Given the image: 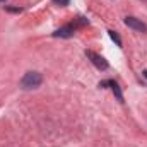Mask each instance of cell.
<instances>
[{
	"label": "cell",
	"mask_w": 147,
	"mask_h": 147,
	"mask_svg": "<svg viewBox=\"0 0 147 147\" xmlns=\"http://www.w3.org/2000/svg\"><path fill=\"white\" fill-rule=\"evenodd\" d=\"M86 55L91 58V62L96 65V69H99V70H106V69L110 67V65H108V62H106L101 55H98V53H94V51H91V50H89V51H86Z\"/></svg>",
	"instance_id": "obj_2"
},
{
	"label": "cell",
	"mask_w": 147,
	"mask_h": 147,
	"mask_svg": "<svg viewBox=\"0 0 147 147\" xmlns=\"http://www.w3.org/2000/svg\"><path fill=\"white\" fill-rule=\"evenodd\" d=\"M74 31H75V28H74L72 24H67V26L60 28L58 31H55L53 36L55 38H70V36H74Z\"/></svg>",
	"instance_id": "obj_4"
},
{
	"label": "cell",
	"mask_w": 147,
	"mask_h": 147,
	"mask_svg": "<svg viewBox=\"0 0 147 147\" xmlns=\"http://www.w3.org/2000/svg\"><path fill=\"white\" fill-rule=\"evenodd\" d=\"M108 34H110V38L116 43V46H121V39H120V36H118L115 31H108Z\"/></svg>",
	"instance_id": "obj_6"
},
{
	"label": "cell",
	"mask_w": 147,
	"mask_h": 147,
	"mask_svg": "<svg viewBox=\"0 0 147 147\" xmlns=\"http://www.w3.org/2000/svg\"><path fill=\"white\" fill-rule=\"evenodd\" d=\"M0 2H5V0H0Z\"/></svg>",
	"instance_id": "obj_9"
},
{
	"label": "cell",
	"mask_w": 147,
	"mask_h": 147,
	"mask_svg": "<svg viewBox=\"0 0 147 147\" xmlns=\"http://www.w3.org/2000/svg\"><path fill=\"white\" fill-rule=\"evenodd\" d=\"M43 82V75L39 72H26L21 79V87L22 89H36Z\"/></svg>",
	"instance_id": "obj_1"
},
{
	"label": "cell",
	"mask_w": 147,
	"mask_h": 147,
	"mask_svg": "<svg viewBox=\"0 0 147 147\" xmlns=\"http://www.w3.org/2000/svg\"><path fill=\"white\" fill-rule=\"evenodd\" d=\"M144 75H146V77H147V70H144Z\"/></svg>",
	"instance_id": "obj_8"
},
{
	"label": "cell",
	"mask_w": 147,
	"mask_h": 147,
	"mask_svg": "<svg viewBox=\"0 0 147 147\" xmlns=\"http://www.w3.org/2000/svg\"><path fill=\"white\" fill-rule=\"evenodd\" d=\"M108 86L113 89V92H115V96L118 98V101H120V103H123V94H121V91H120L118 82H116V80H108Z\"/></svg>",
	"instance_id": "obj_5"
},
{
	"label": "cell",
	"mask_w": 147,
	"mask_h": 147,
	"mask_svg": "<svg viewBox=\"0 0 147 147\" xmlns=\"http://www.w3.org/2000/svg\"><path fill=\"white\" fill-rule=\"evenodd\" d=\"M125 24H127L128 28L135 29V31H140V33H146V31H147V26H146V24H144L140 19H137V17H132V16L125 17Z\"/></svg>",
	"instance_id": "obj_3"
},
{
	"label": "cell",
	"mask_w": 147,
	"mask_h": 147,
	"mask_svg": "<svg viewBox=\"0 0 147 147\" xmlns=\"http://www.w3.org/2000/svg\"><path fill=\"white\" fill-rule=\"evenodd\" d=\"M53 3L55 5H60V7H65V5L70 3V0H53Z\"/></svg>",
	"instance_id": "obj_7"
}]
</instances>
